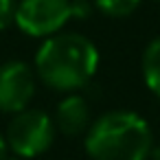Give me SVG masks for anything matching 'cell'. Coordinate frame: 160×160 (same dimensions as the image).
I'll use <instances>...</instances> for the list:
<instances>
[{"instance_id": "cell-7", "label": "cell", "mask_w": 160, "mask_h": 160, "mask_svg": "<svg viewBox=\"0 0 160 160\" xmlns=\"http://www.w3.org/2000/svg\"><path fill=\"white\" fill-rule=\"evenodd\" d=\"M142 79L147 88L160 99V35L153 38L142 53Z\"/></svg>"}, {"instance_id": "cell-11", "label": "cell", "mask_w": 160, "mask_h": 160, "mask_svg": "<svg viewBox=\"0 0 160 160\" xmlns=\"http://www.w3.org/2000/svg\"><path fill=\"white\" fill-rule=\"evenodd\" d=\"M7 149H9V145H7V136L0 132V160H5V158H7Z\"/></svg>"}, {"instance_id": "cell-4", "label": "cell", "mask_w": 160, "mask_h": 160, "mask_svg": "<svg viewBox=\"0 0 160 160\" xmlns=\"http://www.w3.org/2000/svg\"><path fill=\"white\" fill-rule=\"evenodd\" d=\"M72 18V0H20L16 24L31 38H51Z\"/></svg>"}, {"instance_id": "cell-6", "label": "cell", "mask_w": 160, "mask_h": 160, "mask_svg": "<svg viewBox=\"0 0 160 160\" xmlns=\"http://www.w3.org/2000/svg\"><path fill=\"white\" fill-rule=\"evenodd\" d=\"M90 103L86 97L70 92L55 110V127L66 136H79L90 129Z\"/></svg>"}, {"instance_id": "cell-12", "label": "cell", "mask_w": 160, "mask_h": 160, "mask_svg": "<svg viewBox=\"0 0 160 160\" xmlns=\"http://www.w3.org/2000/svg\"><path fill=\"white\" fill-rule=\"evenodd\" d=\"M151 160H160V147H153L151 149V156H149Z\"/></svg>"}, {"instance_id": "cell-14", "label": "cell", "mask_w": 160, "mask_h": 160, "mask_svg": "<svg viewBox=\"0 0 160 160\" xmlns=\"http://www.w3.org/2000/svg\"><path fill=\"white\" fill-rule=\"evenodd\" d=\"M158 2H160V0H158Z\"/></svg>"}, {"instance_id": "cell-5", "label": "cell", "mask_w": 160, "mask_h": 160, "mask_svg": "<svg viewBox=\"0 0 160 160\" xmlns=\"http://www.w3.org/2000/svg\"><path fill=\"white\" fill-rule=\"evenodd\" d=\"M35 97V70L20 62L11 59L0 66V112L18 114L29 108Z\"/></svg>"}, {"instance_id": "cell-2", "label": "cell", "mask_w": 160, "mask_h": 160, "mask_svg": "<svg viewBox=\"0 0 160 160\" xmlns=\"http://www.w3.org/2000/svg\"><path fill=\"white\" fill-rule=\"evenodd\" d=\"M83 147L92 160H147L153 149V134L140 114L112 110L90 125Z\"/></svg>"}, {"instance_id": "cell-1", "label": "cell", "mask_w": 160, "mask_h": 160, "mask_svg": "<svg viewBox=\"0 0 160 160\" xmlns=\"http://www.w3.org/2000/svg\"><path fill=\"white\" fill-rule=\"evenodd\" d=\"M99 68L97 46L81 33H55L35 55V75L57 92H77L90 83Z\"/></svg>"}, {"instance_id": "cell-3", "label": "cell", "mask_w": 160, "mask_h": 160, "mask_svg": "<svg viewBox=\"0 0 160 160\" xmlns=\"http://www.w3.org/2000/svg\"><path fill=\"white\" fill-rule=\"evenodd\" d=\"M55 121L38 108H27L13 114L7 127V145L18 158H35L51 149L55 140Z\"/></svg>"}, {"instance_id": "cell-10", "label": "cell", "mask_w": 160, "mask_h": 160, "mask_svg": "<svg viewBox=\"0 0 160 160\" xmlns=\"http://www.w3.org/2000/svg\"><path fill=\"white\" fill-rule=\"evenodd\" d=\"M90 11H92V5L88 0H72V18L83 20V18L90 16Z\"/></svg>"}, {"instance_id": "cell-9", "label": "cell", "mask_w": 160, "mask_h": 160, "mask_svg": "<svg viewBox=\"0 0 160 160\" xmlns=\"http://www.w3.org/2000/svg\"><path fill=\"white\" fill-rule=\"evenodd\" d=\"M18 0H0V31L9 29L16 24V13H18Z\"/></svg>"}, {"instance_id": "cell-8", "label": "cell", "mask_w": 160, "mask_h": 160, "mask_svg": "<svg viewBox=\"0 0 160 160\" xmlns=\"http://www.w3.org/2000/svg\"><path fill=\"white\" fill-rule=\"evenodd\" d=\"M92 2L108 18H125L140 7L142 0H92Z\"/></svg>"}, {"instance_id": "cell-13", "label": "cell", "mask_w": 160, "mask_h": 160, "mask_svg": "<svg viewBox=\"0 0 160 160\" xmlns=\"http://www.w3.org/2000/svg\"><path fill=\"white\" fill-rule=\"evenodd\" d=\"M5 160H24V158H18V156H16V158H5Z\"/></svg>"}]
</instances>
